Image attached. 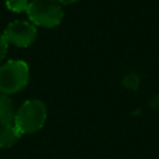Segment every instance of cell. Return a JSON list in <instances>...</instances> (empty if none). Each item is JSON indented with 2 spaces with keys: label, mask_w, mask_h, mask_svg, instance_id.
Returning a JSON list of instances; mask_svg holds the SVG:
<instances>
[{
  "label": "cell",
  "mask_w": 159,
  "mask_h": 159,
  "mask_svg": "<svg viewBox=\"0 0 159 159\" xmlns=\"http://www.w3.org/2000/svg\"><path fill=\"white\" fill-rule=\"evenodd\" d=\"M7 47H9V43H7L6 39L4 37L2 34H0V62L5 58V56L7 53Z\"/></svg>",
  "instance_id": "9c48e42d"
},
{
  "label": "cell",
  "mask_w": 159,
  "mask_h": 159,
  "mask_svg": "<svg viewBox=\"0 0 159 159\" xmlns=\"http://www.w3.org/2000/svg\"><path fill=\"white\" fill-rule=\"evenodd\" d=\"M60 4H63V5H71V4H75L77 2L78 0H58Z\"/></svg>",
  "instance_id": "8fae6325"
},
{
  "label": "cell",
  "mask_w": 159,
  "mask_h": 159,
  "mask_svg": "<svg viewBox=\"0 0 159 159\" xmlns=\"http://www.w3.org/2000/svg\"><path fill=\"white\" fill-rule=\"evenodd\" d=\"M29 2V0H5L6 7L12 12H26Z\"/></svg>",
  "instance_id": "52a82bcc"
},
{
  "label": "cell",
  "mask_w": 159,
  "mask_h": 159,
  "mask_svg": "<svg viewBox=\"0 0 159 159\" xmlns=\"http://www.w3.org/2000/svg\"><path fill=\"white\" fill-rule=\"evenodd\" d=\"M21 132L14 123L0 128V148H11L21 138Z\"/></svg>",
  "instance_id": "5b68a950"
},
{
  "label": "cell",
  "mask_w": 159,
  "mask_h": 159,
  "mask_svg": "<svg viewBox=\"0 0 159 159\" xmlns=\"http://www.w3.org/2000/svg\"><path fill=\"white\" fill-rule=\"evenodd\" d=\"M4 37L7 43L16 47H29L37 36L36 26L30 21L15 20L10 22L4 30Z\"/></svg>",
  "instance_id": "277c9868"
},
{
  "label": "cell",
  "mask_w": 159,
  "mask_h": 159,
  "mask_svg": "<svg viewBox=\"0 0 159 159\" xmlns=\"http://www.w3.org/2000/svg\"><path fill=\"white\" fill-rule=\"evenodd\" d=\"M122 84L124 88L129 89V91H135L139 84H140V80H139V76L135 75V73H128L123 77L122 80Z\"/></svg>",
  "instance_id": "ba28073f"
},
{
  "label": "cell",
  "mask_w": 159,
  "mask_h": 159,
  "mask_svg": "<svg viewBox=\"0 0 159 159\" xmlns=\"http://www.w3.org/2000/svg\"><path fill=\"white\" fill-rule=\"evenodd\" d=\"M149 106H150L152 108H154V109H158V108H159V93H158V94H155V96L150 99Z\"/></svg>",
  "instance_id": "30bf717a"
},
{
  "label": "cell",
  "mask_w": 159,
  "mask_h": 159,
  "mask_svg": "<svg viewBox=\"0 0 159 159\" xmlns=\"http://www.w3.org/2000/svg\"><path fill=\"white\" fill-rule=\"evenodd\" d=\"M46 118L47 109L45 103L40 99H29L15 112L14 124L21 134H31L45 125Z\"/></svg>",
  "instance_id": "6da1fadb"
},
{
  "label": "cell",
  "mask_w": 159,
  "mask_h": 159,
  "mask_svg": "<svg viewBox=\"0 0 159 159\" xmlns=\"http://www.w3.org/2000/svg\"><path fill=\"white\" fill-rule=\"evenodd\" d=\"M30 80L29 65L22 60H9L0 66V93L15 94L22 91Z\"/></svg>",
  "instance_id": "7a4b0ae2"
},
{
  "label": "cell",
  "mask_w": 159,
  "mask_h": 159,
  "mask_svg": "<svg viewBox=\"0 0 159 159\" xmlns=\"http://www.w3.org/2000/svg\"><path fill=\"white\" fill-rule=\"evenodd\" d=\"M26 14L30 22L46 29L56 27L63 19V10L58 0H31Z\"/></svg>",
  "instance_id": "3957f363"
},
{
  "label": "cell",
  "mask_w": 159,
  "mask_h": 159,
  "mask_svg": "<svg viewBox=\"0 0 159 159\" xmlns=\"http://www.w3.org/2000/svg\"><path fill=\"white\" fill-rule=\"evenodd\" d=\"M15 111L9 96L0 93V128L14 123Z\"/></svg>",
  "instance_id": "8992f818"
}]
</instances>
